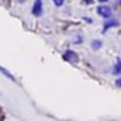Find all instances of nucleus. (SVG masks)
<instances>
[{
	"label": "nucleus",
	"instance_id": "obj_11",
	"mask_svg": "<svg viewBox=\"0 0 121 121\" xmlns=\"http://www.w3.org/2000/svg\"><path fill=\"white\" fill-rule=\"evenodd\" d=\"M99 1H101V3H104V1H108V0H99Z\"/></svg>",
	"mask_w": 121,
	"mask_h": 121
},
{
	"label": "nucleus",
	"instance_id": "obj_4",
	"mask_svg": "<svg viewBox=\"0 0 121 121\" xmlns=\"http://www.w3.org/2000/svg\"><path fill=\"white\" fill-rule=\"evenodd\" d=\"M107 21H106V24H104V31H107L108 28H111V27H117L118 26V21L117 20H113V18H106Z\"/></svg>",
	"mask_w": 121,
	"mask_h": 121
},
{
	"label": "nucleus",
	"instance_id": "obj_9",
	"mask_svg": "<svg viewBox=\"0 0 121 121\" xmlns=\"http://www.w3.org/2000/svg\"><path fill=\"white\" fill-rule=\"evenodd\" d=\"M116 85H117L118 87H121V78H120V79H117V82H116Z\"/></svg>",
	"mask_w": 121,
	"mask_h": 121
},
{
	"label": "nucleus",
	"instance_id": "obj_5",
	"mask_svg": "<svg viewBox=\"0 0 121 121\" xmlns=\"http://www.w3.org/2000/svg\"><path fill=\"white\" fill-rule=\"evenodd\" d=\"M114 73H116V75L121 73V59L117 60V63H116V66H114Z\"/></svg>",
	"mask_w": 121,
	"mask_h": 121
},
{
	"label": "nucleus",
	"instance_id": "obj_12",
	"mask_svg": "<svg viewBox=\"0 0 121 121\" xmlns=\"http://www.w3.org/2000/svg\"><path fill=\"white\" fill-rule=\"evenodd\" d=\"M18 1H20V3H23V1H26V0H18Z\"/></svg>",
	"mask_w": 121,
	"mask_h": 121
},
{
	"label": "nucleus",
	"instance_id": "obj_1",
	"mask_svg": "<svg viewBox=\"0 0 121 121\" xmlns=\"http://www.w3.org/2000/svg\"><path fill=\"white\" fill-rule=\"evenodd\" d=\"M111 7H108V6H104V4H101V6H99L97 7V14L99 16H101L103 18H110L111 17Z\"/></svg>",
	"mask_w": 121,
	"mask_h": 121
},
{
	"label": "nucleus",
	"instance_id": "obj_8",
	"mask_svg": "<svg viewBox=\"0 0 121 121\" xmlns=\"http://www.w3.org/2000/svg\"><path fill=\"white\" fill-rule=\"evenodd\" d=\"M54 1V4L56 6V7H60V6H63V3H65V0H52Z\"/></svg>",
	"mask_w": 121,
	"mask_h": 121
},
{
	"label": "nucleus",
	"instance_id": "obj_7",
	"mask_svg": "<svg viewBox=\"0 0 121 121\" xmlns=\"http://www.w3.org/2000/svg\"><path fill=\"white\" fill-rule=\"evenodd\" d=\"M0 72H1V73H4V76H7L9 79H11V80H14V78H13V76H11V75H10V73H9V72H7L6 69H4V68H0Z\"/></svg>",
	"mask_w": 121,
	"mask_h": 121
},
{
	"label": "nucleus",
	"instance_id": "obj_3",
	"mask_svg": "<svg viewBox=\"0 0 121 121\" xmlns=\"http://www.w3.org/2000/svg\"><path fill=\"white\" fill-rule=\"evenodd\" d=\"M63 59L68 60V62H70V63H76V62L79 60V56H78V54H76L75 51L68 49V51L63 54Z\"/></svg>",
	"mask_w": 121,
	"mask_h": 121
},
{
	"label": "nucleus",
	"instance_id": "obj_6",
	"mask_svg": "<svg viewBox=\"0 0 121 121\" xmlns=\"http://www.w3.org/2000/svg\"><path fill=\"white\" fill-rule=\"evenodd\" d=\"M101 47V41H99V39H94L93 42H91V48L93 49H99Z\"/></svg>",
	"mask_w": 121,
	"mask_h": 121
},
{
	"label": "nucleus",
	"instance_id": "obj_2",
	"mask_svg": "<svg viewBox=\"0 0 121 121\" xmlns=\"http://www.w3.org/2000/svg\"><path fill=\"white\" fill-rule=\"evenodd\" d=\"M44 11V4H42V0H35L34 4H32V10L31 13L35 16V17H39Z\"/></svg>",
	"mask_w": 121,
	"mask_h": 121
},
{
	"label": "nucleus",
	"instance_id": "obj_10",
	"mask_svg": "<svg viewBox=\"0 0 121 121\" xmlns=\"http://www.w3.org/2000/svg\"><path fill=\"white\" fill-rule=\"evenodd\" d=\"M85 1H86L87 4H90V3H91V1H93V0H85Z\"/></svg>",
	"mask_w": 121,
	"mask_h": 121
}]
</instances>
